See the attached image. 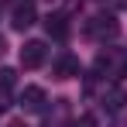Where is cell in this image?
Masks as SVG:
<instances>
[{
  "instance_id": "obj_6",
  "label": "cell",
  "mask_w": 127,
  "mask_h": 127,
  "mask_svg": "<svg viewBox=\"0 0 127 127\" xmlns=\"http://www.w3.org/2000/svg\"><path fill=\"white\" fill-rule=\"evenodd\" d=\"M45 28H48V34L59 38V41L69 38V17H65V14H48V17H45Z\"/></svg>"
},
{
  "instance_id": "obj_9",
  "label": "cell",
  "mask_w": 127,
  "mask_h": 127,
  "mask_svg": "<svg viewBox=\"0 0 127 127\" xmlns=\"http://www.w3.org/2000/svg\"><path fill=\"white\" fill-rule=\"evenodd\" d=\"M3 48H7V45H3V38H0V55H3Z\"/></svg>"
},
{
  "instance_id": "obj_1",
  "label": "cell",
  "mask_w": 127,
  "mask_h": 127,
  "mask_svg": "<svg viewBox=\"0 0 127 127\" xmlns=\"http://www.w3.org/2000/svg\"><path fill=\"white\" fill-rule=\"evenodd\" d=\"M34 21H38V7H34V0H21V3L14 7V17H10L14 31H28Z\"/></svg>"
},
{
  "instance_id": "obj_2",
  "label": "cell",
  "mask_w": 127,
  "mask_h": 127,
  "mask_svg": "<svg viewBox=\"0 0 127 127\" xmlns=\"http://www.w3.org/2000/svg\"><path fill=\"white\" fill-rule=\"evenodd\" d=\"M45 59H48L45 41H24V48H21V65L24 69H38V65H45Z\"/></svg>"
},
{
  "instance_id": "obj_7",
  "label": "cell",
  "mask_w": 127,
  "mask_h": 127,
  "mask_svg": "<svg viewBox=\"0 0 127 127\" xmlns=\"http://www.w3.org/2000/svg\"><path fill=\"white\" fill-rule=\"evenodd\" d=\"M89 34H96V38H113V34H117V21H113V17H96V24H89Z\"/></svg>"
},
{
  "instance_id": "obj_5",
  "label": "cell",
  "mask_w": 127,
  "mask_h": 127,
  "mask_svg": "<svg viewBox=\"0 0 127 127\" xmlns=\"http://www.w3.org/2000/svg\"><path fill=\"white\" fill-rule=\"evenodd\" d=\"M52 76H55V79H72V76H79V59H76V55H62V59L55 62V69H52Z\"/></svg>"
},
{
  "instance_id": "obj_10",
  "label": "cell",
  "mask_w": 127,
  "mask_h": 127,
  "mask_svg": "<svg viewBox=\"0 0 127 127\" xmlns=\"http://www.w3.org/2000/svg\"><path fill=\"white\" fill-rule=\"evenodd\" d=\"M10 127H24V124H21V120H17V124H10Z\"/></svg>"
},
{
  "instance_id": "obj_4",
  "label": "cell",
  "mask_w": 127,
  "mask_h": 127,
  "mask_svg": "<svg viewBox=\"0 0 127 127\" xmlns=\"http://www.w3.org/2000/svg\"><path fill=\"white\" fill-rule=\"evenodd\" d=\"M21 106L28 110V113L45 110V89H41V86H24V93H21Z\"/></svg>"
},
{
  "instance_id": "obj_3",
  "label": "cell",
  "mask_w": 127,
  "mask_h": 127,
  "mask_svg": "<svg viewBox=\"0 0 127 127\" xmlns=\"http://www.w3.org/2000/svg\"><path fill=\"white\" fill-rule=\"evenodd\" d=\"M14 83H17V72L14 69H3L0 72V113H7L14 106Z\"/></svg>"
},
{
  "instance_id": "obj_8",
  "label": "cell",
  "mask_w": 127,
  "mask_h": 127,
  "mask_svg": "<svg viewBox=\"0 0 127 127\" xmlns=\"http://www.w3.org/2000/svg\"><path fill=\"white\" fill-rule=\"evenodd\" d=\"M69 127H96V120H93L89 113H83L79 120H72V124H69Z\"/></svg>"
}]
</instances>
